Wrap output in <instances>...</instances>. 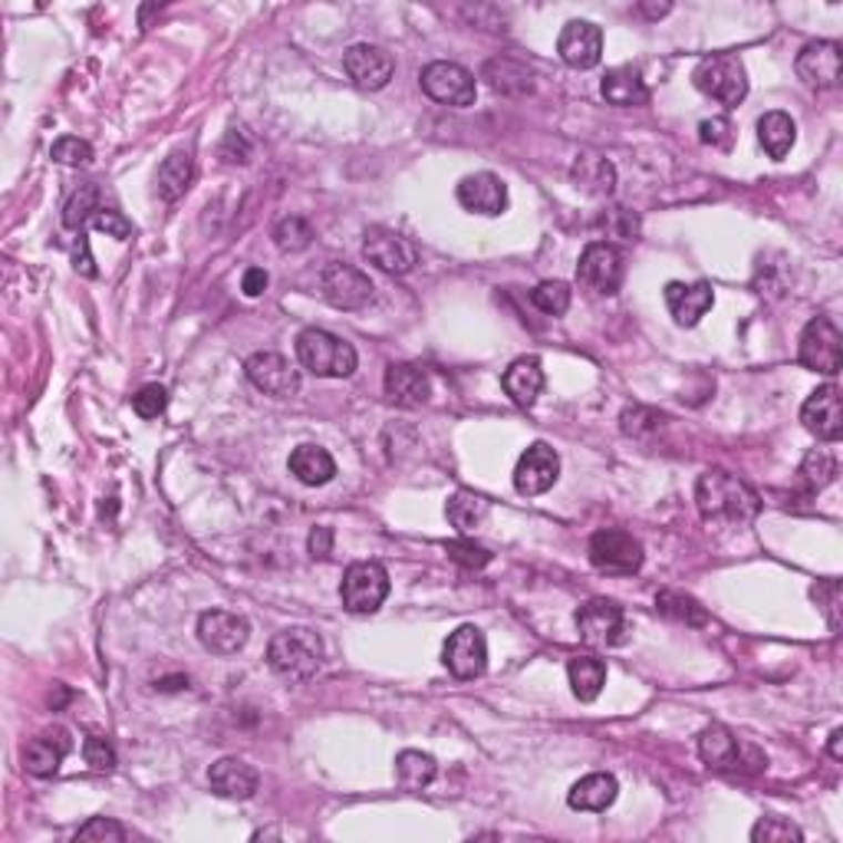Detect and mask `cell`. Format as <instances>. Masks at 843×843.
I'll use <instances>...</instances> for the list:
<instances>
[{
  "instance_id": "49",
  "label": "cell",
  "mask_w": 843,
  "mask_h": 843,
  "mask_svg": "<svg viewBox=\"0 0 843 843\" xmlns=\"http://www.w3.org/2000/svg\"><path fill=\"white\" fill-rule=\"evenodd\" d=\"M814 600H817V607L827 613L831 630H837V627H841V583H837V580L817 583V587H814Z\"/></svg>"
},
{
  "instance_id": "54",
  "label": "cell",
  "mask_w": 843,
  "mask_h": 843,
  "mask_svg": "<svg viewBox=\"0 0 843 843\" xmlns=\"http://www.w3.org/2000/svg\"><path fill=\"white\" fill-rule=\"evenodd\" d=\"M241 287H244L247 297H261V294L267 291V271H264V267H247Z\"/></svg>"
},
{
  "instance_id": "37",
  "label": "cell",
  "mask_w": 843,
  "mask_h": 843,
  "mask_svg": "<svg viewBox=\"0 0 843 843\" xmlns=\"http://www.w3.org/2000/svg\"><path fill=\"white\" fill-rule=\"evenodd\" d=\"M438 774V764L431 754H422V751H403L396 758V781L406 788V791H422L435 781Z\"/></svg>"
},
{
  "instance_id": "26",
  "label": "cell",
  "mask_w": 843,
  "mask_h": 843,
  "mask_svg": "<svg viewBox=\"0 0 843 843\" xmlns=\"http://www.w3.org/2000/svg\"><path fill=\"white\" fill-rule=\"evenodd\" d=\"M501 386H505V393H508L518 406L530 409V406L537 403L540 389H544V369H540V359H537V356H521V359H515V363L505 369Z\"/></svg>"
},
{
  "instance_id": "41",
  "label": "cell",
  "mask_w": 843,
  "mask_h": 843,
  "mask_svg": "<svg viewBox=\"0 0 843 843\" xmlns=\"http://www.w3.org/2000/svg\"><path fill=\"white\" fill-rule=\"evenodd\" d=\"M311 241H314V227H311V221L301 217V214L281 217L277 227H274V244H277L281 251H287V254H297V251L311 247Z\"/></svg>"
},
{
  "instance_id": "9",
  "label": "cell",
  "mask_w": 843,
  "mask_h": 843,
  "mask_svg": "<svg viewBox=\"0 0 843 843\" xmlns=\"http://www.w3.org/2000/svg\"><path fill=\"white\" fill-rule=\"evenodd\" d=\"M590 563L600 573H620V577L636 573L642 567V544L630 530H617V527L597 530L590 537Z\"/></svg>"
},
{
  "instance_id": "39",
  "label": "cell",
  "mask_w": 843,
  "mask_h": 843,
  "mask_svg": "<svg viewBox=\"0 0 843 843\" xmlns=\"http://www.w3.org/2000/svg\"><path fill=\"white\" fill-rule=\"evenodd\" d=\"M97 211H100V189H97V185H80V189L70 195V202L63 205V224H67L70 231H80V234H83V227L97 217Z\"/></svg>"
},
{
  "instance_id": "13",
  "label": "cell",
  "mask_w": 843,
  "mask_h": 843,
  "mask_svg": "<svg viewBox=\"0 0 843 843\" xmlns=\"http://www.w3.org/2000/svg\"><path fill=\"white\" fill-rule=\"evenodd\" d=\"M343 70L346 77L359 87V90H383L393 73H396V60L389 50L376 47V43H353L343 53Z\"/></svg>"
},
{
  "instance_id": "14",
  "label": "cell",
  "mask_w": 843,
  "mask_h": 843,
  "mask_svg": "<svg viewBox=\"0 0 843 843\" xmlns=\"http://www.w3.org/2000/svg\"><path fill=\"white\" fill-rule=\"evenodd\" d=\"M798 77L811 90H837L843 77V50L834 40H814L798 53Z\"/></svg>"
},
{
  "instance_id": "19",
  "label": "cell",
  "mask_w": 843,
  "mask_h": 843,
  "mask_svg": "<svg viewBox=\"0 0 843 843\" xmlns=\"http://www.w3.org/2000/svg\"><path fill=\"white\" fill-rule=\"evenodd\" d=\"M199 639L214 656H234L251 639V623L231 610H209L199 617Z\"/></svg>"
},
{
  "instance_id": "16",
  "label": "cell",
  "mask_w": 843,
  "mask_h": 843,
  "mask_svg": "<svg viewBox=\"0 0 843 843\" xmlns=\"http://www.w3.org/2000/svg\"><path fill=\"white\" fill-rule=\"evenodd\" d=\"M363 257L386 274H409L419 261L416 247L389 227H369L363 234Z\"/></svg>"
},
{
  "instance_id": "5",
  "label": "cell",
  "mask_w": 843,
  "mask_h": 843,
  "mask_svg": "<svg viewBox=\"0 0 843 843\" xmlns=\"http://www.w3.org/2000/svg\"><path fill=\"white\" fill-rule=\"evenodd\" d=\"M343 607L349 613H376L389 597V573L376 560H359L343 573L339 583Z\"/></svg>"
},
{
  "instance_id": "21",
  "label": "cell",
  "mask_w": 843,
  "mask_h": 843,
  "mask_svg": "<svg viewBox=\"0 0 843 843\" xmlns=\"http://www.w3.org/2000/svg\"><path fill=\"white\" fill-rule=\"evenodd\" d=\"M455 195H458V205L465 211H471V214L495 217V214H501V211L508 209V185L498 175H491V172H478V175L461 179L458 189H455Z\"/></svg>"
},
{
  "instance_id": "27",
  "label": "cell",
  "mask_w": 843,
  "mask_h": 843,
  "mask_svg": "<svg viewBox=\"0 0 843 843\" xmlns=\"http://www.w3.org/2000/svg\"><path fill=\"white\" fill-rule=\"evenodd\" d=\"M617 794H620L617 778L607 774V771H597V774L580 778V781L570 788L567 804H570L573 811H607V808L617 801Z\"/></svg>"
},
{
  "instance_id": "8",
  "label": "cell",
  "mask_w": 843,
  "mask_h": 843,
  "mask_svg": "<svg viewBox=\"0 0 843 843\" xmlns=\"http://www.w3.org/2000/svg\"><path fill=\"white\" fill-rule=\"evenodd\" d=\"M798 359L801 366L824 373V376H837L843 366V336L841 329L827 319V316H814L798 343Z\"/></svg>"
},
{
  "instance_id": "51",
  "label": "cell",
  "mask_w": 843,
  "mask_h": 843,
  "mask_svg": "<svg viewBox=\"0 0 843 843\" xmlns=\"http://www.w3.org/2000/svg\"><path fill=\"white\" fill-rule=\"evenodd\" d=\"M97 231H105L109 237H115V241H125L129 234H132V224H129V217L125 214H119V211L112 209H100L97 211V217L90 221Z\"/></svg>"
},
{
  "instance_id": "17",
  "label": "cell",
  "mask_w": 843,
  "mask_h": 843,
  "mask_svg": "<svg viewBox=\"0 0 843 843\" xmlns=\"http://www.w3.org/2000/svg\"><path fill=\"white\" fill-rule=\"evenodd\" d=\"M560 478V458L557 451L547 445V441H534L521 455L518 468H515V488L518 495L525 498H534V495H544L557 485Z\"/></svg>"
},
{
  "instance_id": "43",
  "label": "cell",
  "mask_w": 843,
  "mask_h": 843,
  "mask_svg": "<svg viewBox=\"0 0 843 843\" xmlns=\"http://www.w3.org/2000/svg\"><path fill=\"white\" fill-rule=\"evenodd\" d=\"M751 841L754 843H791V841H804L801 827H794L788 817H761L754 827H751Z\"/></svg>"
},
{
  "instance_id": "53",
  "label": "cell",
  "mask_w": 843,
  "mask_h": 843,
  "mask_svg": "<svg viewBox=\"0 0 843 843\" xmlns=\"http://www.w3.org/2000/svg\"><path fill=\"white\" fill-rule=\"evenodd\" d=\"M659 416L656 413H646V409H627L623 413V431L627 435H642L646 428H656Z\"/></svg>"
},
{
  "instance_id": "48",
  "label": "cell",
  "mask_w": 843,
  "mask_h": 843,
  "mask_svg": "<svg viewBox=\"0 0 843 843\" xmlns=\"http://www.w3.org/2000/svg\"><path fill=\"white\" fill-rule=\"evenodd\" d=\"M699 135H702V142L712 145V149H732V142H735V125H732L725 115H715V119H705V122L699 125Z\"/></svg>"
},
{
  "instance_id": "28",
  "label": "cell",
  "mask_w": 843,
  "mask_h": 843,
  "mask_svg": "<svg viewBox=\"0 0 843 843\" xmlns=\"http://www.w3.org/2000/svg\"><path fill=\"white\" fill-rule=\"evenodd\" d=\"M192 179H195V159H192V152H185V149L172 152L159 165V175H155L159 199L162 202H179L192 189Z\"/></svg>"
},
{
  "instance_id": "35",
  "label": "cell",
  "mask_w": 843,
  "mask_h": 843,
  "mask_svg": "<svg viewBox=\"0 0 843 843\" xmlns=\"http://www.w3.org/2000/svg\"><path fill=\"white\" fill-rule=\"evenodd\" d=\"M656 610L672 623H685V627H705L709 623L705 607L699 600H692L689 593H679V590H662L656 597Z\"/></svg>"
},
{
  "instance_id": "18",
  "label": "cell",
  "mask_w": 843,
  "mask_h": 843,
  "mask_svg": "<svg viewBox=\"0 0 843 843\" xmlns=\"http://www.w3.org/2000/svg\"><path fill=\"white\" fill-rule=\"evenodd\" d=\"M557 53L573 70H593L603 57V30L590 20H570L560 30Z\"/></svg>"
},
{
  "instance_id": "38",
  "label": "cell",
  "mask_w": 843,
  "mask_h": 843,
  "mask_svg": "<svg viewBox=\"0 0 843 843\" xmlns=\"http://www.w3.org/2000/svg\"><path fill=\"white\" fill-rule=\"evenodd\" d=\"M485 80L491 83V90L498 93H508V97H525L530 93V70H525L521 63L515 60H491L485 67Z\"/></svg>"
},
{
  "instance_id": "25",
  "label": "cell",
  "mask_w": 843,
  "mask_h": 843,
  "mask_svg": "<svg viewBox=\"0 0 843 843\" xmlns=\"http://www.w3.org/2000/svg\"><path fill=\"white\" fill-rule=\"evenodd\" d=\"M383 389H386V399L399 409H419L431 396L428 376L422 373L419 366H409V363H393L386 369Z\"/></svg>"
},
{
  "instance_id": "4",
  "label": "cell",
  "mask_w": 843,
  "mask_h": 843,
  "mask_svg": "<svg viewBox=\"0 0 843 843\" xmlns=\"http://www.w3.org/2000/svg\"><path fill=\"white\" fill-rule=\"evenodd\" d=\"M692 83L699 93L712 97L715 103L722 105H738L744 97H748V73L741 67L735 53H712L705 57L695 73H692Z\"/></svg>"
},
{
  "instance_id": "42",
  "label": "cell",
  "mask_w": 843,
  "mask_h": 843,
  "mask_svg": "<svg viewBox=\"0 0 843 843\" xmlns=\"http://www.w3.org/2000/svg\"><path fill=\"white\" fill-rule=\"evenodd\" d=\"M530 304L540 311V314L560 316L570 311V287L563 281H544L530 291Z\"/></svg>"
},
{
  "instance_id": "32",
  "label": "cell",
  "mask_w": 843,
  "mask_h": 843,
  "mask_svg": "<svg viewBox=\"0 0 843 843\" xmlns=\"http://www.w3.org/2000/svg\"><path fill=\"white\" fill-rule=\"evenodd\" d=\"M567 676H570L573 695L580 702H593L607 685V662L597 659V656H577V659H570Z\"/></svg>"
},
{
  "instance_id": "12",
  "label": "cell",
  "mask_w": 843,
  "mask_h": 843,
  "mask_svg": "<svg viewBox=\"0 0 843 843\" xmlns=\"http://www.w3.org/2000/svg\"><path fill=\"white\" fill-rule=\"evenodd\" d=\"M441 662L455 679H478L488 669V639L478 627H458L441 649Z\"/></svg>"
},
{
  "instance_id": "10",
  "label": "cell",
  "mask_w": 843,
  "mask_h": 843,
  "mask_svg": "<svg viewBox=\"0 0 843 843\" xmlns=\"http://www.w3.org/2000/svg\"><path fill=\"white\" fill-rule=\"evenodd\" d=\"M319 294L339 311H359L376 297L373 281L349 264H326L319 274Z\"/></svg>"
},
{
  "instance_id": "55",
  "label": "cell",
  "mask_w": 843,
  "mask_h": 843,
  "mask_svg": "<svg viewBox=\"0 0 843 843\" xmlns=\"http://www.w3.org/2000/svg\"><path fill=\"white\" fill-rule=\"evenodd\" d=\"M307 547H311L314 557H329V550H333V530L329 527H314Z\"/></svg>"
},
{
  "instance_id": "50",
  "label": "cell",
  "mask_w": 843,
  "mask_h": 843,
  "mask_svg": "<svg viewBox=\"0 0 843 843\" xmlns=\"http://www.w3.org/2000/svg\"><path fill=\"white\" fill-rule=\"evenodd\" d=\"M83 754H87V764L97 768V771H112L115 768V751L112 744L100 735H90L83 741Z\"/></svg>"
},
{
  "instance_id": "46",
  "label": "cell",
  "mask_w": 843,
  "mask_h": 843,
  "mask_svg": "<svg viewBox=\"0 0 843 843\" xmlns=\"http://www.w3.org/2000/svg\"><path fill=\"white\" fill-rule=\"evenodd\" d=\"M165 406H169V393L162 389V386H142L135 396H132V409H135V416L139 419H159L162 413H165Z\"/></svg>"
},
{
  "instance_id": "6",
  "label": "cell",
  "mask_w": 843,
  "mask_h": 843,
  "mask_svg": "<svg viewBox=\"0 0 843 843\" xmlns=\"http://www.w3.org/2000/svg\"><path fill=\"white\" fill-rule=\"evenodd\" d=\"M623 277H627V261H623V251L607 244V241H593L587 244V251L580 254V264H577V281L600 294V297H613L620 287H623Z\"/></svg>"
},
{
  "instance_id": "7",
  "label": "cell",
  "mask_w": 843,
  "mask_h": 843,
  "mask_svg": "<svg viewBox=\"0 0 843 843\" xmlns=\"http://www.w3.org/2000/svg\"><path fill=\"white\" fill-rule=\"evenodd\" d=\"M577 630H580V639L593 649L623 646L627 636H630L623 607L607 600V597H593L577 610Z\"/></svg>"
},
{
  "instance_id": "44",
  "label": "cell",
  "mask_w": 843,
  "mask_h": 843,
  "mask_svg": "<svg viewBox=\"0 0 843 843\" xmlns=\"http://www.w3.org/2000/svg\"><path fill=\"white\" fill-rule=\"evenodd\" d=\"M445 553H448L458 567H465V570H481V567H488V563H491V553H488L481 544L465 540V537L448 540V544H445Z\"/></svg>"
},
{
  "instance_id": "52",
  "label": "cell",
  "mask_w": 843,
  "mask_h": 843,
  "mask_svg": "<svg viewBox=\"0 0 843 843\" xmlns=\"http://www.w3.org/2000/svg\"><path fill=\"white\" fill-rule=\"evenodd\" d=\"M247 155H251V149H247V142H244V135H241L237 129H231L227 139H224V145H221V159H224L227 165H244Z\"/></svg>"
},
{
  "instance_id": "33",
  "label": "cell",
  "mask_w": 843,
  "mask_h": 843,
  "mask_svg": "<svg viewBox=\"0 0 843 843\" xmlns=\"http://www.w3.org/2000/svg\"><path fill=\"white\" fill-rule=\"evenodd\" d=\"M699 758L709 764V768H738L741 761V748H738L735 735L725 729V725H709L702 735H699Z\"/></svg>"
},
{
  "instance_id": "22",
  "label": "cell",
  "mask_w": 843,
  "mask_h": 843,
  "mask_svg": "<svg viewBox=\"0 0 843 843\" xmlns=\"http://www.w3.org/2000/svg\"><path fill=\"white\" fill-rule=\"evenodd\" d=\"M73 751V738L67 729H47L27 741L23 748V768L33 778H53L60 771V761Z\"/></svg>"
},
{
  "instance_id": "45",
  "label": "cell",
  "mask_w": 843,
  "mask_h": 843,
  "mask_svg": "<svg viewBox=\"0 0 843 843\" xmlns=\"http://www.w3.org/2000/svg\"><path fill=\"white\" fill-rule=\"evenodd\" d=\"M50 155H53V162H60V165H90V162H93V145H90L87 139L63 135V139L53 142Z\"/></svg>"
},
{
  "instance_id": "47",
  "label": "cell",
  "mask_w": 843,
  "mask_h": 843,
  "mask_svg": "<svg viewBox=\"0 0 843 843\" xmlns=\"http://www.w3.org/2000/svg\"><path fill=\"white\" fill-rule=\"evenodd\" d=\"M73 841L80 843H122L125 841V831L115 824V821H109V817H93L87 827H80L77 831V837Z\"/></svg>"
},
{
  "instance_id": "36",
  "label": "cell",
  "mask_w": 843,
  "mask_h": 843,
  "mask_svg": "<svg viewBox=\"0 0 843 843\" xmlns=\"http://www.w3.org/2000/svg\"><path fill=\"white\" fill-rule=\"evenodd\" d=\"M488 511H491V505H488L481 495H475V491H455V495L448 498V508H445L451 527H458L461 534L475 530V527L488 518Z\"/></svg>"
},
{
  "instance_id": "31",
  "label": "cell",
  "mask_w": 843,
  "mask_h": 843,
  "mask_svg": "<svg viewBox=\"0 0 843 843\" xmlns=\"http://www.w3.org/2000/svg\"><path fill=\"white\" fill-rule=\"evenodd\" d=\"M600 93H603L607 103L613 105H642L649 100V90H646L639 70H632V67H617V70H610V73L603 77V83H600Z\"/></svg>"
},
{
  "instance_id": "15",
  "label": "cell",
  "mask_w": 843,
  "mask_h": 843,
  "mask_svg": "<svg viewBox=\"0 0 843 843\" xmlns=\"http://www.w3.org/2000/svg\"><path fill=\"white\" fill-rule=\"evenodd\" d=\"M244 373L254 389H261L274 399H291L301 393V373L281 353H254L244 363Z\"/></svg>"
},
{
  "instance_id": "20",
  "label": "cell",
  "mask_w": 843,
  "mask_h": 843,
  "mask_svg": "<svg viewBox=\"0 0 843 843\" xmlns=\"http://www.w3.org/2000/svg\"><path fill=\"white\" fill-rule=\"evenodd\" d=\"M801 422L811 435H817L821 441H841L843 435V406L841 389L834 383L814 389L808 396V403L801 406Z\"/></svg>"
},
{
  "instance_id": "56",
  "label": "cell",
  "mask_w": 843,
  "mask_h": 843,
  "mask_svg": "<svg viewBox=\"0 0 843 843\" xmlns=\"http://www.w3.org/2000/svg\"><path fill=\"white\" fill-rule=\"evenodd\" d=\"M827 751H831V758H843V729H837L834 735H831V744H827Z\"/></svg>"
},
{
  "instance_id": "30",
  "label": "cell",
  "mask_w": 843,
  "mask_h": 843,
  "mask_svg": "<svg viewBox=\"0 0 843 843\" xmlns=\"http://www.w3.org/2000/svg\"><path fill=\"white\" fill-rule=\"evenodd\" d=\"M794 139H798V125H794V119H791L788 112L774 109V112H764V115L758 119V142L764 145V152H768L771 159L781 162V159L791 152Z\"/></svg>"
},
{
  "instance_id": "23",
  "label": "cell",
  "mask_w": 843,
  "mask_h": 843,
  "mask_svg": "<svg viewBox=\"0 0 843 843\" xmlns=\"http://www.w3.org/2000/svg\"><path fill=\"white\" fill-rule=\"evenodd\" d=\"M209 784L217 798H227V801H247V798H254V794H257L261 778H257V771H254L247 761H241V758H221V761H214V764H211Z\"/></svg>"
},
{
  "instance_id": "29",
  "label": "cell",
  "mask_w": 843,
  "mask_h": 843,
  "mask_svg": "<svg viewBox=\"0 0 843 843\" xmlns=\"http://www.w3.org/2000/svg\"><path fill=\"white\" fill-rule=\"evenodd\" d=\"M287 465L297 475V481H304L311 488H319V485L333 481V475H336V461H333V455L323 445H297L291 451Z\"/></svg>"
},
{
  "instance_id": "3",
  "label": "cell",
  "mask_w": 843,
  "mask_h": 843,
  "mask_svg": "<svg viewBox=\"0 0 843 843\" xmlns=\"http://www.w3.org/2000/svg\"><path fill=\"white\" fill-rule=\"evenodd\" d=\"M297 359L304 363V369H311L314 376H326V379H346L356 373V363H359L353 343H346L336 333L316 329V326L297 336Z\"/></svg>"
},
{
  "instance_id": "24",
  "label": "cell",
  "mask_w": 843,
  "mask_h": 843,
  "mask_svg": "<svg viewBox=\"0 0 843 843\" xmlns=\"http://www.w3.org/2000/svg\"><path fill=\"white\" fill-rule=\"evenodd\" d=\"M712 304H715V291L705 281H699V284H682V281L666 284V307H669V314L679 326H695L702 316L712 311Z\"/></svg>"
},
{
  "instance_id": "40",
  "label": "cell",
  "mask_w": 843,
  "mask_h": 843,
  "mask_svg": "<svg viewBox=\"0 0 843 843\" xmlns=\"http://www.w3.org/2000/svg\"><path fill=\"white\" fill-rule=\"evenodd\" d=\"M837 478V458L827 451V448H811L801 461V481L811 488V491H821L827 488L831 481Z\"/></svg>"
},
{
  "instance_id": "2",
  "label": "cell",
  "mask_w": 843,
  "mask_h": 843,
  "mask_svg": "<svg viewBox=\"0 0 843 843\" xmlns=\"http://www.w3.org/2000/svg\"><path fill=\"white\" fill-rule=\"evenodd\" d=\"M267 666L287 682H311L323 666V639L307 627L281 630L267 646Z\"/></svg>"
},
{
  "instance_id": "34",
  "label": "cell",
  "mask_w": 843,
  "mask_h": 843,
  "mask_svg": "<svg viewBox=\"0 0 843 843\" xmlns=\"http://www.w3.org/2000/svg\"><path fill=\"white\" fill-rule=\"evenodd\" d=\"M573 182L577 189L583 192H593V195H610L613 185H617V172L607 159L600 155H580L573 162Z\"/></svg>"
},
{
  "instance_id": "11",
  "label": "cell",
  "mask_w": 843,
  "mask_h": 843,
  "mask_svg": "<svg viewBox=\"0 0 843 843\" xmlns=\"http://www.w3.org/2000/svg\"><path fill=\"white\" fill-rule=\"evenodd\" d=\"M422 90L435 100V103L455 105V109H465V105L475 103V77L458 67V63H448V60H438V63H428L422 70Z\"/></svg>"
},
{
  "instance_id": "1",
  "label": "cell",
  "mask_w": 843,
  "mask_h": 843,
  "mask_svg": "<svg viewBox=\"0 0 843 843\" xmlns=\"http://www.w3.org/2000/svg\"><path fill=\"white\" fill-rule=\"evenodd\" d=\"M695 505H699V515L705 521H729V525H748L761 511L758 495L744 481H738L735 475L719 471V468L699 475Z\"/></svg>"
}]
</instances>
